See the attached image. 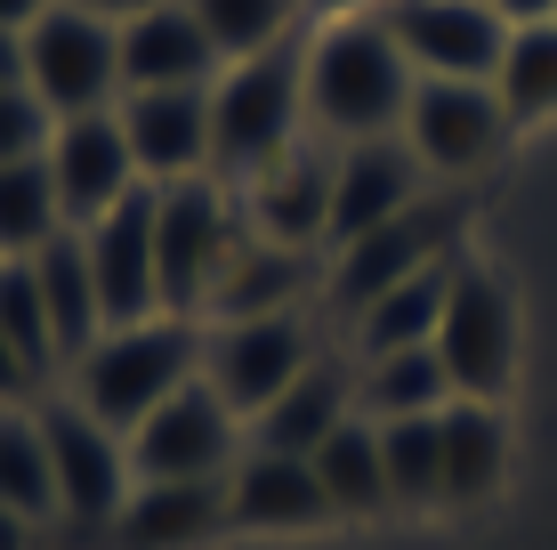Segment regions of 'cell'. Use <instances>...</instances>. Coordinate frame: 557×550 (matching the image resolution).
<instances>
[{
	"label": "cell",
	"instance_id": "obj_41",
	"mask_svg": "<svg viewBox=\"0 0 557 550\" xmlns=\"http://www.w3.org/2000/svg\"><path fill=\"white\" fill-rule=\"evenodd\" d=\"M33 542H41V526H25L16 510H0V550H33Z\"/></svg>",
	"mask_w": 557,
	"mask_h": 550
},
{
	"label": "cell",
	"instance_id": "obj_28",
	"mask_svg": "<svg viewBox=\"0 0 557 550\" xmlns=\"http://www.w3.org/2000/svg\"><path fill=\"white\" fill-rule=\"evenodd\" d=\"M460 259V252H453ZM453 259L396 292H380L372 308H356V356H396V349H429L436 340V316H445V292H453Z\"/></svg>",
	"mask_w": 557,
	"mask_h": 550
},
{
	"label": "cell",
	"instance_id": "obj_36",
	"mask_svg": "<svg viewBox=\"0 0 557 550\" xmlns=\"http://www.w3.org/2000/svg\"><path fill=\"white\" fill-rule=\"evenodd\" d=\"M493 9H502V25H509V33H525V25H549L557 0H493Z\"/></svg>",
	"mask_w": 557,
	"mask_h": 550
},
{
	"label": "cell",
	"instance_id": "obj_11",
	"mask_svg": "<svg viewBox=\"0 0 557 550\" xmlns=\"http://www.w3.org/2000/svg\"><path fill=\"white\" fill-rule=\"evenodd\" d=\"M122 445H129V478H138V486L146 478H226L235 453H243V421L195 372V381H186L178 396H162Z\"/></svg>",
	"mask_w": 557,
	"mask_h": 550
},
{
	"label": "cell",
	"instance_id": "obj_22",
	"mask_svg": "<svg viewBox=\"0 0 557 550\" xmlns=\"http://www.w3.org/2000/svg\"><path fill=\"white\" fill-rule=\"evenodd\" d=\"M348 413H356V365H332V356H315V365H307L299 381L283 389L251 429H243V438L267 445V453H315L339 421H348Z\"/></svg>",
	"mask_w": 557,
	"mask_h": 550
},
{
	"label": "cell",
	"instance_id": "obj_23",
	"mask_svg": "<svg viewBox=\"0 0 557 550\" xmlns=\"http://www.w3.org/2000/svg\"><path fill=\"white\" fill-rule=\"evenodd\" d=\"M509 478V429L493 405H469L453 396L445 405V510H476L493 502Z\"/></svg>",
	"mask_w": 557,
	"mask_h": 550
},
{
	"label": "cell",
	"instance_id": "obj_39",
	"mask_svg": "<svg viewBox=\"0 0 557 550\" xmlns=\"http://www.w3.org/2000/svg\"><path fill=\"white\" fill-rule=\"evenodd\" d=\"M73 9H89V16H106V25H129V16H146V9H162V0H73Z\"/></svg>",
	"mask_w": 557,
	"mask_h": 550
},
{
	"label": "cell",
	"instance_id": "obj_12",
	"mask_svg": "<svg viewBox=\"0 0 557 550\" xmlns=\"http://www.w3.org/2000/svg\"><path fill=\"white\" fill-rule=\"evenodd\" d=\"M509 138V106L493 82H412L405 106V146L420 155L429 179L460 186L469 170L493 162V146Z\"/></svg>",
	"mask_w": 557,
	"mask_h": 550
},
{
	"label": "cell",
	"instance_id": "obj_26",
	"mask_svg": "<svg viewBox=\"0 0 557 550\" xmlns=\"http://www.w3.org/2000/svg\"><path fill=\"white\" fill-rule=\"evenodd\" d=\"M0 510H16L25 526H65L57 518V469H49L41 396H33V405H0Z\"/></svg>",
	"mask_w": 557,
	"mask_h": 550
},
{
	"label": "cell",
	"instance_id": "obj_19",
	"mask_svg": "<svg viewBox=\"0 0 557 550\" xmlns=\"http://www.w3.org/2000/svg\"><path fill=\"white\" fill-rule=\"evenodd\" d=\"M219 65L226 57L210 49L202 16L186 0H162V9L122 25V98H138V89H210Z\"/></svg>",
	"mask_w": 557,
	"mask_h": 550
},
{
	"label": "cell",
	"instance_id": "obj_38",
	"mask_svg": "<svg viewBox=\"0 0 557 550\" xmlns=\"http://www.w3.org/2000/svg\"><path fill=\"white\" fill-rule=\"evenodd\" d=\"M0 89H25V33H0Z\"/></svg>",
	"mask_w": 557,
	"mask_h": 550
},
{
	"label": "cell",
	"instance_id": "obj_18",
	"mask_svg": "<svg viewBox=\"0 0 557 550\" xmlns=\"http://www.w3.org/2000/svg\"><path fill=\"white\" fill-rule=\"evenodd\" d=\"M113 113H122V138L138 155L146 186L202 179L210 170V89H138V98H122Z\"/></svg>",
	"mask_w": 557,
	"mask_h": 550
},
{
	"label": "cell",
	"instance_id": "obj_32",
	"mask_svg": "<svg viewBox=\"0 0 557 550\" xmlns=\"http://www.w3.org/2000/svg\"><path fill=\"white\" fill-rule=\"evenodd\" d=\"M186 9L202 16L210 49L235 65V57H259V49H283V41H292V25H299L307 0H186Z\"/></svg>",
	"mask_w": 557,
	"mask_h": 550
},
{
	"label": "cell",
	"instance_id": "obj_10",
	"mask_svg": "<svg viewBox=\"0 0 557 550\" xmlns=\"http://www.w3.org/2000/svg\"><path fill=\"white\" fill-rule=\"evenodd\" d=\"M380 25L396 33L420 82H493L509 57V25L493 0H388Z\"/></svg>",
	"mask_w": 557,
	"mask_h": 550
},
{
	"label": "cell",
	"instance_id": "obj_16",
	"mask_svg": "<svg viewBox=\"0 0 557 550\" xmlns=\"http://www.w3.org/2000/svg\"><path fill=\"white\" fill-rule=\"evenodd\" d=\"M420 195H429V170H420V155L405 146V130H396V138L339 146V170H332V243L372 235L380 219L412 211Z\"/></svg>",
	"mask_w": 557,
	"mask_h": 550
},
{
	"label": "cell",
	"instance_id": "obj_35",
	"mask_svg": "<svg viewBox=\"0 0 557 550\" xmlns=\"http://www.w3.org/2000/svg\"><path fill=\"white\" fill-rule=\"evenodd\" d=\"M33 396H49V381L16 356V340L0 332V405H33Z\"/></svg>",
	"mask_w": 557,
	"mask_h": 550
},
{
	"label": "cell",
	"instance_id": "obj_25",
	"mask_svg": "<svg viewBox=\"0 0 557 550\" xmlns=\"http://www.w3.org/2000/svg\"><path fill=\"white\" fill-rule=\"evenodd\" d=\"M453 381L429 349H396V356H356V413L363 421H420V413H445Z\"/></svg>",
	"mask_w": 557,
	"mask_h": 550
},
{
	"label": "cell",
	"instance_id": "obj_21",
	"mask_svg": "<svg viewBox=\"0 0 557 550\" xmlns=\"http://www.w3.org/2000/svg\"><path fill=\"white\" fill-rule=\"evenodd\" d=\"M307 252H292V243H267L243 227L235 252H226L219 283H210V308L202 325H243V316H283V308H307Z\"/></svg>",
	"mask_w": 557,
	"mask_h": 550
},
{
	"label": "cell",
	"instance_id": "obj_17",
	"mask_svg": "<svg viewBox=\"0 0 557 550\" xmlns=\"http://www.w3.org/2000/svg\"><path fill=\"white\" fill-rule=\"evenodd\" d=\"M332 518L315 486V462L307 453H267L243 445L235 469H226V526H251V535H307V526Z\"/></svg>",
	"mask_w": 557,
	"mask_h": 550
},
{
	"label": "cell",
	"instance_id": "obj_5",
	"mask_svg": "<svg viewBox=\"0 0 557 550\" xmlns=\"http://www.w3.org/2000/svg\"><path fill=\"white\" fill-rule=\"evenodd\" d=\"M436 365H445L453 396H469V405H502L517 372V292L476 252L453 259V292H445V316H436Z\"/></svg>",
	"mask_w": 557,
	"mask_h": 550
},
{
	"label": "cell",
	"instance_id": "obj_7",
	"mask_svg": "<svg viewBox=\"0 0 557 550\" xmlns=\"http://www.w3.org/2000/svg\"><path fill=\"white\" fill-rule=\"evenodd\" d=\"M307 365H315V325H307L299 308L243 316V325H202V381L219 389V405L235 413L243 429H251Z\"/></svg>",
	"mask_w": 557,
	"mask_h": 550
},
{
	"label": "cell",
	"instance_id": "obj_8",
	"mask_svg": "<svg viewBox=\"0 0 557 550\" xmlns=\"http://www.w3.org/2000/svg\"><path fill=\"white\" fill-rule=\"evenodd\" d=\"M453 252H460V195H420L412 211H396V219H380L372 235L339 243V259H332V300L356 316V308H372L380 292H396V283L445 268Z\"/></svg>",
	"mask_w": 557,
	"mask_h": 550
},
{
	"label": "cell",
	"instance_id": "obj_37",
	"mask_svg": "<svg viewBox=\"0 0 557 550\" xmlns=\"http://www.w3.org/2000/svg\"><path fill=\"white\" fill-rule=\"evenodd\" d=\"M49 9H57V0H0V33H33Z\"/></svg>",
	"mask_w": 557,
	"mask_h": 550
},
{
	"label": "cell",
	"instance_id": "obj_13",
	"mask_svg": "<svg viewBox=\"0 0 557 550\" xmlns=\"http://www.w3.org/2000/svg\"><path fill=\"white\" fill-rule=\"evenodd\" d=\"M332 170H339V146L332 138H292L259 179H243V227L267 243H292V252H315L332 243Z\"/></svg>",
	"mask_w": 557,
	"mask_h": 550
},
{
	"label": "cell",
	"instance_id": "obj_2",
	"mask_svg": "<svg viewBox=\"0 0 557 550\" xmlns=\"http://www.w3.org/2000/svg\"><path fill=\"white\" fill-rule=\"evenodd\" d=\"M195 372H202V325L195 316H146V325H113V332L89 340L82 365L65 372V396L82 413H98L113 438H129Z\"/></svg>",
	"mask_w": 557,
	"mask_h": 550
},
{
	"label": "cell",
	"instance_id": "obj_29",
	"mask_svg": "<svg viewBox=\"0 0 557 550\" xmlns=\"http://www.w3.org/2000/svg\"><path fill=\"white\" fill-rule=\"evenodd\" d=\"M57 235H73V219H65V195L49 179V155L0 162V259H33Z\"/></svg>",
	"mask_w": 557,
	"mask_h": 550
},
{
	"label": "cell",
	"instance_id": "obj_20",
	"mask_svg": "<svg viewBox=\"0 0 557 550\" xmlns=\"http://www.w3.org/2000/svg\"><path fill=\"white\" fill-rule=\"evenodd\" d=\"M226 526V478H146L113 510V550H195Z\"/></svg>",
	"mask_w": 557,
	"mask_h": 550
},
{
	"label": "cell",
	"instance_id": "obj_31",
	"mask_svg": "<svg viewBox=\"0 0 557 550\" xmlns=\"http://www.w3.org/2000/svg\"><path fill=\"white\" fill-rule=\"evenodd\" d=\"M0 332L16 340V356H25L49 389L65 381V356H57V325H49V300H41L33 259H0Z\"/></svg>",
	"mask_w": 557,
	"mask_h": 550
},
{
	"label": "cell",
	"instance_id": "obj_1",
	"mask_svg": "<svg viewBox=\"0 0 557 550\" xmlns=\"http://www.w3.org/2000/svg\"><path fill=\"white\" fill-rule=\"evenodd\" d=\"M412 82L420 73L405 65V49H396V33L380 16H339V25L307 33V130L332 146L396 138Z\"/></svg>",
	"mask_w": 557,
	"mask_h": 550
},
{
	"label": "cell",
	"instance_id": "obj_15",
	"mask_svg": "<svg viewBox=\"0 0 557 550\" xmlns=\"http://www.w3.org/2000/svg\"><path fill=\"white\" fill-rule=\"evenodd\" d=\"M49 179H57V195H65V219L73 227H89V219H106L113 203H129L138 195V155H129V138H122V113H73V122H57L49 130Z\"/></svg>",
	"mask_w": 557,
	"mask_h": 550
},
{
	"label": "cell",
	"instance_id": "obj_14",
	"mask_svg": "<svg viewBox=\"0 0 557 550\" xmlns=\"http://www.w3.org/2000/svg\"><path fill=\"white\" fill-rule=\"evenodd\" d=\"M89 252V276H98V308L106 332L113 325H146L162 316V276H153V186H138L129 203H113L106 219L73 227Z\"/></svg>",
	"mask_w": 557,
	"mask_h": 550
},
{
	"label": "cell",
	"instance_id": "obj_9",
	"mask_svg": "<svg viewBox=\"0 0 557 550\" xmlns=\"http://www.w3.org/2000/svg\"><path fill=\"white\" fill-rule=\"evenodd\" d=\"M41 429H49V469H57V518L82 526V535H106L113 510L129 502V445L113 438L98 413H82L65 389L41 396Z\"/></svg>",
	"mask_w": 557,
	"mask_h": 550
},
{
	"label": "cell",
	"instance_id": "obj_3",
	"mask_svg": "<svg viewBox=\"0 0 557 550\" xmlns=\"http://www.w3.org/2000/svg\"><path fill=\"white\" fill-rule=\"evenodd\" d=\"M292 138H307V41L219 65V82H210V170L226 186H243Z\"/></svg>",
	"mask_w": 557,
	"mask_h": 550
},
{
	"label": "cell",
	"instance_id": "obj_4",
	"mask_svg": "<svg viewBox=\"0 0 557 550\" xmlns=\"http://www.w3.org/2000/svg\"><path fill=\"white\" fill-rule=\"evenodd\" d=\"M235 235H243V211H235V195H226L219 170L153 186V276H162V316H195L202 325L210 283H219Z\"/></svg>",
	"mask_w": 557,
	"mask_h": 550
},
{
	"label": "cell",
	"instance_id": "obj_27",
	"mask_svg": "<svg viewBox=\"0 0 557 550\" xmlns=\"http://www.w3.org/2000/svg\"><path fill=\"white\" fill-rule=\"evenodd\" d=\"M33 276H41L49 325H57V356H65V372H73V365H82V349L106 332V308H98V276H89V252H82V235H57L49 252H33Z\"/></svg>",
	"mask_w": 557,
	"mask_h": 550
},
{
	"label": "cell",
	"instance_id": "obj_40",
	"mask_svg": "<svg viewBox=\"0 0 557 550\" xmlns=\"http://www.w3.org/2000/svg\"><path fill=\"white\" fill-rule=\"evenodd\" d=\"M307 9H315L323 25H339V16H380L388 0H307Z\"/></svg>",
	"mask_w": 557,
	"mask_h": 550
},
{
	"label": "cell",
	"instance_id": "obj_30",
	"mask_svg": "<svg viewBox=\"0 0 557 550\" xmlns=\"http://www.w3.org/2000/svg\"><path fill=\"white\" fill-rule=\"evenodd\" d=\"M380 462H388V502L396 510H445V413L420 421H372Z\"/></svg>",
	"mask_w": 557,
	"mask_h": 550
},
{
	"label": "cell",
	"instance_id": "obj_24",
	"mask_svg": "<svg viewBox=\"0 0 557 550\" xmlns=\"http://www.w3.org/2000/svg\"><path fill=\"white\" fill-rule=\"evenodd\" d=\"M307 462H315V486L332 502V518H380V510H396L388 502V462H380V429L363 413H348Z\"/></svg>",
	"mask_w": 557,
	"mask_h": 550
},
{
	"label": "cell",
	"instance_id": "obj_33",
	"mask_svg": "<svg viewBox=\"0 0 557 550\" xmlns=\"http://www.w3.org/2000/svg\"><path fill=\"white\" fill-rule=\"evenodd\" d=\"M493 89H502L509 122L557 113V16H549V25L509 33V57H502V73H493Z\"/></svg>",
	"mask_w": 557,
	"mask_h": 550
},
{
	"label": "cell",
	"instance_id": "obj_34",
	"mask_svg": "<svg viewBox=\"0 0 557 550\" xmlns=\"http://www.w3.org/2000/svg\"><path fill=\"white\" fill-rule=\"evenodd\" d=\"M49 130H57V113L33 98V89H0V162L49 155Z\"/></svg>",
	"mask_w": 557,
	"mask_h": 550
},
{
	"label": "cell",
	"instance_id": "obj_6",
	"mask_svg": "<svg viewBox=\"0 0 557 550\" xmlns=\"http://www.w3.org/2000/svg\"><path fill=\"white\" fill-rule=\"evenodd\" d=\"M25 89L57 113V122L122 106V25L57 0L41 25L25 33Z\"/></svg>",
	"mask_w": 557,
	"mask_h": 550
}]
</instances>
